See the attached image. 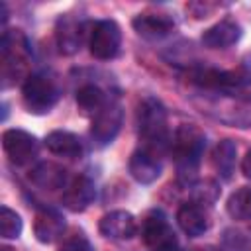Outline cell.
Returning a JSON list of instances; mask_svg holds the SVG:
<instances>
[{"instance_id":"cell-1","label":"cell","mask_w":251,"mask_h":251,"mask_svg":"<svg viewBox=\"0 0 251 251\" xmlns=\"http://www.w3.org/2000/svg\"><path fill=\"white\" fill-rule=\"evenodd\" d=\"M204 147H206V135L194 124H180L171 137L169 151L173 153L176 165V178L186 188H190L196 182V173Z\"/></svg>"},{"instance_id":"cell-2","label":"cell","mask_w":251,"mask_h":251,"mask_svg":"<svg viewBox=\"0 0 251 251\" xmlns=\"http://www.w3.org/2000/svg\"><path fill=\"white\" fill-rule=\"evenodd\" d=\"M137 133L143 141V147L155 151L161 155V151L171 147V131H169V120L165 106L153 98L147 96L139 102L137 114H135Z\"/></svg>"},{"instance_id":"cell-3","label":"cell","mask_w":251,"mask_h":251,"mask_svg":"<svg viewBox=\"0 0 251 251\" xmlns=\"http://www.w3.org/2000/svg\"><path fill=\"white\" fill-rule=\"evenodd\" d=\"M61 98V88L57 80L47 73H33L25 76L22 84V100L27 112L35 116H43L53 110V106Z\"/></svg>"},{"instance_id":"cell-4","label":"cell","mask_w":251,"mask_h":251,"mask_svg":"<svg viewBox=\"0 0 251 251\" xmlns=\"http://www.w3.org/2000/svg\"><path fill=\"white\" fill-rule=\"evenodd\" d=\"M2 51V76L4 86H8V78H16L27 65L31 57V45L22 29H8L2 33L0 41Z\"/></svg>"},{"instance_id":"cell-5","label":"cell","mask_w":251,"mask_h":251,"mask_svg":"<svg viewBox=\"0 0 251 251\" xmlns=\"http://www.w3.org/2000/svg\"><path fill=\"white\" fill-rule=\"evenodd\" d=\"M141 237L149 251H182L175 229L159 210L145 216L141 226Z\"/></svg>"},{"instance_id":"cell-6","label":"cell","mask_w":251,"mask_h":251,"mask_svg":"<svg viewBox=\"0 0 251 251\" xmlns=\"http://www.w3.org/2000/svg\"><path fill=\"white\" fill-rule=\"evenodd\" d=\"M88 47L92 57L100 61H110L120 53L122 29L114 20H98L92 24L88 33Z\"/></svg>"},{"instance_id":"cell-7","label":"cell","mask_w":251,"mask_h":251,"mask_svg":"<svg viewBox=\"0 0 251 251\" xmlns=\"http://www.w3.org/2000/svg\"><path fill=\"white\" fill-rule=\"evenodd\" d=\"M2 149L6 153V157L22 167V165H27L31 163L37 153H39V141L35 135H31L29 131L25 129H20V127H10L2 133Z\"/></svg>"},{"instance_id":"cell-8","label":"cell","mask_w":251,"mask_h":251,"mask_svg":"<svg viewBox=\"0 0 251 251\" xmlns=\"http://www.w3.org/2000/svg\"><path fill=\"white\" fill-rule=\"evenodd\" d=\"M124 122V110L118 102L110 100L96 116H92V126H90V137L96 147H106L116 139V135L122 129Z\"/></svg>"},{"instance_id":"cell-9","label":"cell","mask_w":251,"mask_h":251,"mask_svg":"<svg viewBox=\"0 0 251 251\" xmlns=\"http://www.w3.org/2000/svg\"><path fill=\"white\" fill-rule=\"evenodd\" d=\"M161 155L147 149V147H139L131 153L127 169L129 175L139 182V184H151L161 176L163 165H161Z\"/></svg>"},{"instance_id":"cell-10","label":"cell","mask_w":251,"mask_h":251,"mask_svg":"<svg viewBox=\"0 0 251 251\" xmlns=\"http://www.w3.org/2000/svg\"><path fill=\"white\" fill-rule=\"evenodd\" d=\"M96 198V186H94V180L86 175H78L75 176L67 188L63 190V206L71 212H84Z\"/></svg>"},{"instance_id":"cell-11","label":"cell","mask_w":251,"mask_h":251,"mask_svg":"<svg viewBox=\"0 0 251 251\" xmlns=\"http://www.w3.org/2000/svg\"><path fill=\"white\" fill-rule=\"evenodd\" d=\"M55 37H57V45L59 51L63 55H73L80 49L82 39H84V24L73 16V14H65L59 18L57 27H55Z\"/></svg>"},{"instance_id":"cell-12","label":"cell","mask_w":251,"mask_h":251,"mask_svg":"<svg viewBox=\"0 0 251 251\" xmlns=\"http://www.w3.org/2000/svg\"><path fill=\"white\" fill-rule=\"evenodd\" d=\"M65 218L61 212L53 208H41L35 212L33 220V235L39 243H55L65 235Z\"/></svg>"},{"instance_id":"cell-13","label":"cell","mask_w":251,"mask_h":251,"mask_svg":"<svg viewBox=\"0 0 251 251\" xmlns=\"http://www.w3.org/2000/svg\"><path fill=\"white\" fill-rule=\"evenodd\" d=\"M98 229L110 239H131L137 233V222L133 214L126 210H112L100 218Z\"/></svg>"},{"instance_id":"cell-14","label":"cell","mask_w":251,"mask_h":251,"mask_svg":"<svg viewBox=\"0 0 251 251\" xmlns=\"http://www.w3.org/2000/svg\"><path fill=\"white\" fill-rule=\"evenodd\" d=\"M133 29L137 31V35L145 37V39H163L167 37L173 29H175V20L169 14H159V12H143L137 14L131 20Z\"/></svg>"},{"instance_id":"cell-15","label":"cell","mask_w":251,"mask_h":251,"mask_svg":"<svg viewBox=\"0 0 251 251\" xmlns=\"http://www.w3.org/2000/svg\"><path fill=\"white\" fill-rule=\"evenodd\" d=\"M241 39V25L235 20H220L202 33V43L208 49H227Z\"/></svg>"},{"instance_id":"cell-16","label":"cell","mask_w":251,"mask_h":251,"mask_svg":"<svg viewBox=\"0 0 251 251\" xmlns=\"http://www.w3.org/2000/svg\"><path fill=\"white\" fill-rule=\"evenodd\" d=\"M43 145L47 147L49 153L59 155V157H67V159H76L82 155L84 147L82 141L76 133L67 131V129H53L45 135Z\"/></svg>"},{"instance_id":"cell-17","label":"cell","mask_w":251,"mask_h":251,"mask_svg":"<svg viewBox=\"0 0 251 251\" xmlns=\"http://www.w3.org/2000/svg\"><path fill=\"white\" fill-rule=\"evenodd\" d=\"M29 178H31L33 184H37L39 188H45V190H59V188L63 190L71 182L67 171L61 165L51 163V161L37 163L29 171Z\"/></svg>"},{"instance_id":"cell-18","label":"cell","mask_w":251,"mask_h":251,"mask_svg":"<svg viewBox=\"0 0 251 251\" xmlns=\"http://www.w3.org/2000/svg\"><path fill=\"white\" fill-rule=\"evenodd\" d=\"M176 224L178 227L188 235V237H198L202 235L210 222H208V216L204 212L202 206L194 204V202H186L182 204L178 210H176Z\"/></svg>"},{"instance_id":"cell-19","label":"cell","mask_w":251,"mask_h":251,"mask_svg":"<svg viewBox=\"0 0 251 251\" xmlns=\"http://www.w3.org/2000/svg\"><path fill=\"white\" fill-rule=\"evenodd\" d=\"M235 157H237V145H235V141H231V139H222V141L214 147L212 163H214L216 173H218L224 180H229V178L233 176V171H235Z\"/></svg>"},{"instance_id":"cell-20","label":"cell","mask_w":251,"mask_h":251,"mask_svg":"<svg viewBox=\"0 0 251 251\" xmlns=\"http://www.w3.org/2000/svg\"><path fill=\"white\" fill-rule=\"evenodd\" d=\"M76 106L80 108L82 114L86 116H96L110 100H108V94L98 86V84H82L78 90H76Z\"/></svg>"},{"instance_id":"cell-21","label":"cell","mask_w":251,"mask_h":251,"mask_svg":"<svg viewBox=\"0 0 251 251\" xmlns=\"http://www.w3.org/2000/svg\"><path fill=\"white\" fill-rule=\"evenodd\" d=\"M226 210L233 220H251V188L241 186L235 192H231Z\"/></svg>"},{"instance_id":"cell-22","label":"cell","mask_w":251,"mask_h":251,"mask_svg":"<svg viewBox=\"0 0 251 251\" xmlns=\"http://www.w3.org/2000/svg\"><path fill=\"white\" fill-rule=\"evenodd\" d=\"M190 188H192V200L190 202H194V204H198L202 208H208V206L216 204L218 198H220V192H222L220 184L216 180H212V178L198 180Z\"/></svg>"},{"instance_id":"cell-23","label":"cell","mask_w":251,"mask_h":251,"mask_svg":"<svg viewBox=\"0 0 251 251\" xmlns=\"http://www.w3.org/2000/svg\"><path fill=\"white\" fill-rule=\"evenodd\" d=\"M22 227H24V222L20 214L8 206H2L0 208V235L4 239H16L20 237Z\"/></svg>"},{"instance_id":"cell-24","label":"cell","mask_w":251,"mask_h":251,"mask_svg":"<svg viewBox=\"0 0 251 251\" xmlns=\"http://www.w3.org/2000/svg\"><path fill=\"white\" fill-rule=\"evenodd\" d=\"M222 251H251V239L243 231L227 227L222 235Z\"/></svg>"},{"instance_id":"cell-25","label":"cell","mask_w":251,"mask_h":251,"mask_svg":"<svg viewBox=\"0 0 251 251\" xmlns=\"http://www.w3.org/2000/svg\"><path fill=\"white\" fill-rule=\"evenodd\" d=\"M59 251H92V245H90L88 237L82 231L75 229V231H71L69 235L63 237V241L59 245Z\"/></svg>"},{"instance_id":"cell-26","label":"cell","mask_w":251,"mask_h":251,"mask_svg":"<svg viewBox=\"0 0 251 251\" xmlns=\"http://www.w3.org/2000/svg\"><path fill=\"white\" fill-rule=\"evenodd\" d=\"M241 173L247 178H251V151H247L245 157H243V161H241Z\"/></svg>"},{"instance_id":"cell-27","label":"cell","mask_w":251,"mask_h":251,"mask_svg":"<svg viewBox=\"0 0 251 251\" xmlns=\"http://www.w3.org/2000/svg\"><path fill=\"white\" fill-rule=\"evenodd\" d=\"M194 251H222L220 247H214V245H204V247H198Z\"/></svg>"},{"instance_id":"cell-28","label":"cell","mask_w":251,"mask_h":251,"mask_svg":"<svg viewBox=\"0 0 251 251\" xmlns=\"http://www.w3.org/2000/svg\"><path fill=\"white\" fill-rule=\"evenodd\" d=\"M0 251H14V249H12V247H8V245H2V247H0Z\"/></svg>"}]
</instances>
